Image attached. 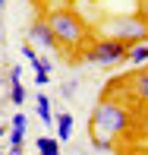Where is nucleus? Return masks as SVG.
Instances as JSON below:
<instances>
[{"label": "nucleus", "mask_w": 148, "mask_h": 155, "mask_svg": "<svg viewBox=\"0 0 148 155\" xmlns=\"http://www.w3.org/2000/svg\"><path fill=\"white\" fill-rule=\"evenodd\" d=\"M126 127H129V111L120 101H107V98L98 101L95 111H91V117H88V130H91V136H98V139H114Z\"/></svg>", "instance_id": "obj_1"}, {"label": "nucleus", "mask_w": 148, "mask_h": 155, "mask_svg": "<svg viewBox=\"0 0 148 155\" xmlns=\"http://www.w3.org/2000/svg\"><path fill=\"white\" fill-rule=\"evenodd\" d=\"M47 25H51V32H54L60 48H73V45H79L85 38V22L73 10H54L47 16Z\"/></svg>", "instance_id": "obj_2"}, {"label": "nucleus", "mask_w": 148, "mask_h": 155, "mask_svg": "<svg viewBox=\"0 0 148 155\" xmlns=\"http://www.w3.org/2000/svg\"><path fill=\"white\" fill-rule=\"evenodd\" d=\"M126 41L120 38H98L95 45L85 51V60L88 63H98V67H114V63H123L126 60Z\"/></svg>", "instance_id": "obj_3"}, {"label": "nucleus", "mask_w": 148, "mask_h": 155, "mask_svg": "<svg viewBox=\"0 0 148 155\" xmlns=\"http://www.w3.org/2000/svg\"><path fill=\"white\" fill-rule=\"evenodd\" d=\"M107 29H110L107 38H120V41H126V45L148 41V25L142 22V19H136V16H117Z\"/></svg>", "instance_id": "obj_4"}, {"label": "nucleus", "mask_w": 148, "mask_h": 155, "mask_svg": "<svg viewBox=\"0 0 148 155\" xmlns=\"http://www.w3.org/2000/svg\"><path fill=\"white\" fill-rule=\"evenodd\" d=\"M29 45L35 48H44V51H57V38H54V32H51V25H47V19H35V22L29 25Z\"/></svg>", "instance_id": "obj_5"}, {"label": "nucleus", "mask_w": 148, "mask_h": 155, "mask_svg": "<svg viewBox=\"0 0 148 155\" xmlns=\"http://www.w3.org/2000/svg\"><path fill=\"white\" fill-rule=\"evenodd\" d=\"M25 136H29V120H25V114L19 111V114H13V120H10L6 139H10V146H25Z\"/></svg>", "instance_id": "obj_6"}, {"label": "nucleus", "mask_w": 148, "mask_h": 155, "mask_svg": "<svg viewBox=\"0 0 148 155\" xmlns=\"http://www.w3.org/2000/svg\"><path fill=\"white\" fill-rule=\"evenodd\" d=\"M73 127H76V117L69 114V111H60V114H54V136H57L60 143H66V139L73 136Z\"/></svg>", "instance_id": "obj_7"}, {"label": "nucleus", "mask_w": 148, "mask_h": 155, "mask_svg": "<svg viewBox=\"0 0 148 155\" xmlns=\"http://www.w3.org/2000/svg\"><path fill=\"white\" fill-rule=\"evenodd\" d=\"M126 60H129L132 67L148 63V41H136V45H129V48H126Z\"/></svg>", "instance_id": "obj_8"}, {"label": "nucleus", "mask_w": 148, "mask_h": 155, "mask_svg": "<svg viewBox=\"0 0 148 155\" xmlns=\"http://www.w3.org/2000/svg\"><path fill=\"white\" fill-rule=\"evenodd\" d=\"M35 108H38V117L44 127H54V111H51V98H47L44 92L35 95Z\"/></svg>", "instance_id": "obj_9"}, {"label": "nucleus", "mask_w": 148, "mask_h": 155, "mask_svg": "<svg viewBox=\"0 0 148 155\" xmlns=\"http://www.w3.org/2000/svg\"><path fill=\"white\" fill-rule=\"evenodd\" d=\"M35 149H38V155L60 152V139H57V136H38V139H35Z\"/></svg>", "instance_id": "obj_10"}, {"label": "nucleus", "mask_w": 148, "mask_h": 155, "mask_svg": "<svg viewBox=\"0 0 148 155\" xmlns=\"http://www.w3.org/2000/svg\"><path fill=\"white\" fill-rule=\"evenodd\" d=\"M25 98H29L25 86H22V82H13V86H10V101L16 104V108H19V104H25Z\"/></svg>", "instance_id": "obj_11"}, {"label": "nucleus", "mask_w": 148, "mask_h": 155, "mask_svg": "<svg viewBox=\"0 0 148 155\" xmlns=\"http://www.w3.org/2000/svg\"><path fill=\"white\" fill-rule=\"evenodd\" d=\"M132 92H136L139 98H145V101H148V73H139L136 79H132Z\"/></svg>", "instance_id": "obj_12"}, {"label": "nucleus", "mask_w": 148, "mask_h": 155, "mask_svg": "<svg viewBox=\"0 0 148 155\" xmlns=\"http://www.w3.org/2000/svg\"><path fill=\"white\" fill-rule=\"evenodd\" d=\"M32 70H35V73H54V60L51 57H38L32 63Z\"/></svg>", "instance_id": "obj_13"}, {"label": "nucleus", "mask_w": 148, "mask_h": 155, "mask_svg": "<svg viewBox=\"0 0 148 155\" xmlns=\"http://www.w3.org/2000/svg\"><path fill=\"white\" fill-rule=\"evenodd\" d=\"M19 51H22V57L29 60V67L38 60V51H35V45H29V41H22V48H19Z\"/></svg>", "instance_id": "obj_14"}, {"label": "nucleus", "mask_w": 148, "mask_h": 155, "mask_svg": "<svg viewBox=\"0 0 148 155\" xmlns=\"http://www.w3.org/2000/svg\"><path fill=\"white\" fill-rule=\"evenodd\" d=\"M13 82H22V67H10V73H6V86H13Z\"/></svg>", "instance_id": "obj_15"}, {"label": "nucleus", "mask_w": 148, "mask_h": 155, "mask_svg": "<svg viewBox=\"0 0 148 155\" xmlns=\"http://www.w3.org/2000/svg\"><path fill=\"white\" fill-rule=\"evenodd\" d=\"M91 146H95L98 152H110V149H114V143H110V139H98V136H91Z\"/></svg>", "instance_id": "obj_16"}, {"label": "nucleus", "mask_w": 148, "mask_h": 155, "mask_svg": "<svg viewBox=\"0 0 148 155\" xmlns=\"http://www.w3.org/2000/svg\"><path fill=\"white\" fill-rule=\"evenodd\" d=\"M51 82V73H35V86H47Z\"/></svg>", "instance_id": "obj_17"}, {"label": "nucleus", "mask_w": 148, "mask_h": 155, "mask_svg": "<svg viewBox=\"0 0 148 155\" xmlns=\"http://www.w3.org/2000/svg\"><path fill=\"white\" fill-rule=\"evenodd\" d=\"M63 95L73 98V95H76V82H66V86H63Z\"/></svg>", "instance_id": "obj_18"}, {"label": "nucleus", "mask_w": 148, "mask_h": 155, "mask_svg": "<svg viewBox=\"0 0 148 155\" xmlns=\"http://www.w3.org/2000/svg\"><path fill=\"white\" fill-rule=\"evenodd\" d=\"M6 130H10V127H0V139H3V136H6Z\"/></svg>", "instance_id": "obj_19"}, {"label": "nucleus", "mask_w": 148, "mask_h": 155, "mask_svg": "<svg viewBox=\"0 0 148 155\" xmlns=\"http://www.w3.org/2000/svg\"><path fill=\"white\" fill-rule=\"evenodd\" d=\"M3 6H6V0H0V16H3Z\"/></svg>", "instance_id": "obj_20"}, {"label": "nucleus", "mask_w": 148, "mask_h": 155, "mask_svg": "<svg viewBox=\"0 0 148 155\" xmlns=\"http://www.w3.org/2000/svg\"><path fill=\"white\" fill-rule=\"evenodd\" d=\"M142 73H148V63H142Z\"/></svg>", "instance_id": "obj_21"}, {"label": "nucleus", "mask_w": 148, "mask_h": 155, "mask_svg": "<svg viewBox=\"0 0 148 155\" xmlns=\"http://www.w3.org/2000/svg\"><path fill=\"white\" fill-rule=\"evenodd\" d=\"M51 155H63V152H51Z\"/></svg>", "instance_id": "obj_22"}, {"label": "nucleus", "mask_w": 148, "mask_h": 155, "mask_svg": "<svg viewBox=\"0 0 148 155\" xmlns=\"http://www.w3.org/2000/svg\"><path fill=\"white\" fill-rule=\"evenodd\" d=\"M0 155H3V149H0Z\"/></svg>", "instance_id": "obj_23"}]
</instances>
